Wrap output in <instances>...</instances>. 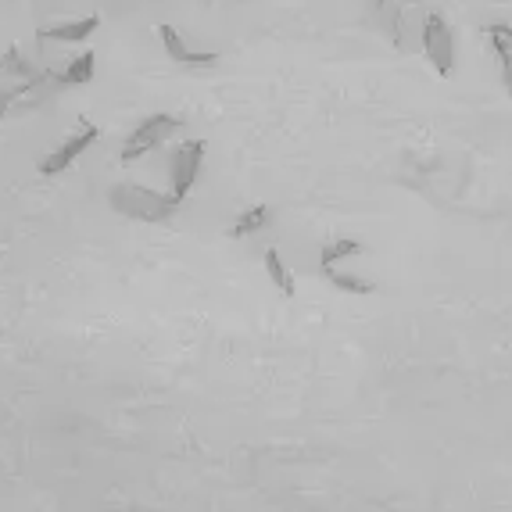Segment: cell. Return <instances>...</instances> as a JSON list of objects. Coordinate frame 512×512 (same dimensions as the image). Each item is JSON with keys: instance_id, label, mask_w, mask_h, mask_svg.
Listing matches in <instances>:
<instances>
[{"instance_id": "1", "label": "cell", "mask_w": 512, "mask_h": 512, "mask_svg": "<svg viewBox=\"0 0 512 512\" xmlns=\"http://www.w3.org/2000/svg\"><path fill=\"white\" fill-rule=\"evenodd\" d=\"M108 201L119 215L137 219V222H151V226L169 222L172 215H176V208H180V201L172 194L144 187V183H119V187H111Z\"/></svg>"}, {"instance_id": "2", "label": "cell", "mask_w": 512, "mask_h": 512, "mask_svg": "<svg viewBox=\"0 0 512 512\" xmlns=\"http://www.w3.org/2000/svg\"><path fill=\"white\" fill-rule=\"evenodd\" d=\"M180 129H183L180 115H169V111H154V115H147V119L126 137V144H122V165H133V162H140V158H147L151 151L169 144Z\"/></svg>"}, {"instance_id": "3", "label": "cell", "mask_w": 512, "mask_h": 512, "mask_svg": "<svg viewBox=\"0 0 512 512\" xmlns=\"http://www.w3.org/2000/svg\"><path fill=\"white\" fill-rule=\"evenodd\" d=\"M97 137H101V129H97L94 122H79V126L72 129L69 137L61 140V144L54 147V151L40 162V176H47V180H51V176H61V172H69L72 165H76L79 158H83V154L97 144Z\"/></svg>"}, {"instance_id": "4", "label": "cell", "mask_w": 512, "mask_h": 512, "mask_svg": "<svg viewBox=\"0 0 512 512\" xmlns=\"http://www.w3.org/2000/svg\"><path fill=\"white\" fill-rule=\"evenodd\" d=\"M205 151H208L205 140H183V144H176V151L169 158V183L176 201H183L194 190L197 176H201V165H205Z\"/></svg>"}, {"instance_id": "5", "label": "cell", "mask_w": 512, "mask_h": 512, "mask_svg": "<svg viewBox=\"0 0 512 512\" xmlns=\"http://www.w3.org/2000/svg\"><path fill=\"white\" fill-rule=\"evenodd\" d=\"M423 54L437 69V76L448 79L455 72V33L441 15L423 18Z\"/></svg>"}, {"instance_id": "6", "label": "cell", "mask_w": 512, "mask_h": 512, "mask_svg": "<svg viewBox=\"0 0 512 512\" xmlns=\"http://www.w3.org/2000/svg\"><path fill=\"white\" fill-rule=\"evenodd\" d=\"M158 29V40H162L165 54H169V61H176V65H190V69H208V65H215L219 61V54L215 51H194L187 40H183L180 29L172 26H154Z\"/></svg>"}, {"instance_id": "7", "label": "cell", "mask_w": 512, "mask_h": 512, "mask_svg": "<svg viewBox=\"0 0 512 512\" xmlns=\"http://www.w3.org/2000/svg\"><path fill=\"white\" fill-rule=\"evenodd\" d=\"M101 29V15H86V18H65V22H51V26L36 29V40L40 43H83Z\"/></svg>"}, {"instance_id": "8", "label": "cell", "mask_w": 512, "mask_h": 512, "mask_svg": "<svg viewBox=\"0 0 512 512\" xmlns=\"http://www.w3.org/2000/svg\"><path fill=\"white\" fill-rule=\"evenodd\" d=\"M94 72H97V54L94 51H79L69 58V65L61 72H54V83L61 86H90L94 83Z\"/></svg>"}, {"instance_id": "9", "label": "cell", "mask_w": 512, "mask_h": 512, "mask_svg": "<svg viewBox=\"0 0 512 512\" xmlns=\"http://www.w3.org/2000/svg\"><path fill=\"white\" fill-rule=\"evenodd\" d=\"M33 76H36V69L22 58L18 47H8V51L0 54V79H4V83H29Z\"/></svg>"}, {"instance_id": "10", "label": "cell", "mask_w": 512, "mask_h": 512, "mask_svg": "<svg viewBox=\"0 0 512 512\" xmlns=\"http://www.w3.org/2000/svg\"><path fill=\"white\" fill-rule=\"evenodd\" d=\"M323 273H326V280L337 287V291H344V294H373L376 287L369 280H362V276H351V273H341V269H333V265H323Z\"/></svg>"}, {"instance_id": "11", "label": "cell", "mask_w": 512, "mask_h": 512, "mask_svg": "<svg viewBox=\"0 0 512 512\" xmlns=\"http://www.w3.org/2000/svg\"><path fill=\"white\" fill-rule=\"evenodd\" d=\"M265 269H269V280H273L276 287L291 298V294H294V273L283 265V258H280V251H276V248L265 251Z\"/></svg>"}, {"instance_id": "12", "label": "cell", "mask_w": 512, "mask_h": 512, "mask_svg": "<svg viewBox=\"0 0 512 512\" xmlns=\"http://www.w3.org/2000/svg\"><path fill=\"white\" fill-rule=\"evenodd\" d=\"M265 222H269V205H255V208H248V212H244L237 222H233V237H237V240L251 237V233L265 230Z\"/></svg>"}, {"instance_id": "13", "label": "cell", "mask_w": 512, "mask_h": 512, "mask_svg": "<svg viewBox=\"0 0 512 512\" xmlns=\"http://www.w3.org/2000/svg\"><path fill=\"white\" fill-rule=\"evenodd\" d=\"M487 40H491V51H495V58H498V69H502L505 94H509V101H512V43L502 40V36H487Z\"/></svg>"}, {"instance_id": "14", "label": "cell", "mask_w": 512, "mask_h": 512, "mask_svg": "<svg viewBox=\"0 0 512 512\" xmlns=\"http://www.w3.org/2000/svg\"><path fill=\"white\" fill-rule=\"evenodd\" d=\"M355 255H362L359 240H333V244H326L323 248V258H319V262L337 265V262H344V258H355Z\"/></svg>"}, {"instance_id": "15", "label": "cell", "mask_w": 512, "mask_h": 512, "mask_svg": "<svg viewBox=\"0 0 512 512\" xmlns=\"http://www.w3.org/2000/svg\"><path fill=\"white\" fill-rule=\"evenodd\" d=\"M15 97H18V83H4L0 79V122H4V115L15 111Z\"/></svg>"}, {"instance_id": "16", "label": "cell", "mask_w": 512, "mask_h": 512, "mask_svg": "<svg viewBox=\"0 0 512 512\" xmlns=\"http://www.w3.org/2000/svg\"><path fill=\"white\" fill-rule=\"evenodd\" d=\"M484 33H487V36H502V40H509V43H512V26H505V22H495V26H487Z\"/></svg>"}, {"instance_id": "17", "label": "cell", "mask_w": 512, "mask_h": 512, "mask_svg": "<svg viewBox=\"0 0 512 512\" xmlns=\"http://www.w3.org/2000/svg\"><path fill=\"white\" fill-rule=\"evenodd\" d=\"M380 4H387V0H380Z\"/></svg>"}]
</instances>
